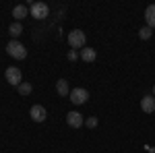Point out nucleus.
<instances>
[{
    "label": "nucleus",
    "instance_id": "obj_18",
    "mask_svg": "<svg viewBox=\"0 0 155 153\" xmlns=\"http://www.w3.org/2000/svg\"><path fill=\"white\" fill-rule=\"evenodd\" d=\"M145 149H147L149 153H155V147H149V145H145Z\"/></svg>",
    "mask_w": 155,
    "mask_h": 153
},
{
    "label": "nucleus",
    "instance_id": "obj_1",
    "mask_svg": "<svg viewBox=\"0 0 155 153\" xmlns=\"http://www.w3.org/2000/svg\"><path fill=\"white\" fill-rule=\"evenodd\" d=\"M6 54L15 60H25L27 58V48H25L19 39H12V42L6 44Z\"/></svg>",
    "mask_w": 155,
    "mask_h": 153
},
{
    "label": "nucleus",
    "instance_id": "obj_4",
    "mask_svg": "<svg viewBox=\"0 0 155 153\" xmlns=\"http://www.w3.org/2000/svg\"><path fill=\"white\" fill-rule=\"evenodd\" d=\"M4 77H6V83H11V85H15V87H19V85L23 83L21 68H17V66H8L6 72H4Z\"/></svg>",
    "mask_w": 155,
    "mask_h": 153
},
{
    "label": "nucleus",
    "instance_id": "obj_14",
    "mask_svg": "<svg viewBox=\"0 0 155 153\" xmlns=\"http://www.w3.org/2000/svg\"><path fill=\"white\" fill-rule=\"evenodd\" d=\"M17 89H19V93H21V95H29L31 91H33V87H31V83H21V85H19Z\"/></svg>",
    "mask_w": 155,
    "mask_h": 153
},
{
    "label": "nucleus",
    "instance_id": "obj_9",
    "mask_svg": "<svg viewBox=\"0 0 155 153\" xmlns=\"http://www.w3.org/2000/svg\"><path fill=\"white\" fill-rule=\"evenodd\" d=\"M145 21H147V27L155 29V4H149L145 8Z\"/></svg>",
    "mask_w": 155,
    "mask_h": 153
},
{
    "label": "nucleus",
    "instance_id": "obj_16",
    "mask_svg": "<svg viewBox=\"0 0 155 153\" xmlns=\"http://www.w3.org/2000/svg\"><path fill=\"white\" fill-rule=\"evenodd\" d=\"M97 124H99V122H97V118H95V116H89L87 120H85V126H87V128H95Z\"/></svg>",
    "mask_w": 155,
    "mask_h": 153
},
{
    "label": "nucleus",
    "instance_id": "obj_7",
    "mask_svg": "<svg viewBox=\"0 0 155 153\" xmlns=\"http://www.w3.org/2000/svg\"><path fill=\"white\" fill-rule=\"evenodd\" d=\"M66 124H68L71 128H81L85 124V120L79 112H68V114H66Z\"/></svg>",
    "mask_w": 155,
    "mask_h": 153
},
{
    "label": "nucleus",
    "instance_id": "obj_13",
    "mask_svg": "<svg viewBox=\"0 0 155 153\" xmlns=\"http://www.w3.org/2000/svg\"><path fill=\"white\" fill-rule=\"evenodd\" d=\"M8 33H11V35L15 37V39H17V37H19L21 33H23V25H21V23H17V21H15V23H12L11 27H8Z\"/></svg>",
    "mask_w": 155,
    "mask_h": 153
},
{
    "label": "nucleus",
    "instance_id": "obj_3",
    "mask_svg": "<svg viewBox=\"0 0 155 153\" xmlns=\"http://www.w3.org/2000/svg\"><path fill=\"white\" fill-rule=\"evenodd\" d=\"M68 97H71V101L74 104V106H83L85 101L89 99V91H87V89H83V87H74Z\"/></svg>",
    "mask_w": 155,
    "mask_h": 153
},
{
    "label": "nucleus",
    "instance_id": "obj_8",
    "mask_svg": "<svg viewBox=\"0 0 155 153\" xmlns=\"http://www.w3.org/2000/svg\"><path fill=\"white\" fill-rule=\"evenodd\" d=\"M141 110H143L145 114H153L155 112V97H153V93L145 95L143 99H141Z\"/></svg>",
    "mask_w": 155,
    "mask_h": 153
},
{
    "label": "nucleus",
    "instance_id": "obj_15",
    "mask_svg": "<svg viewBox=\"0 0 155 153\" xmlns=\"http://www.w3.org/2000/svg\"><path fill=\"white\" fill-rule=\"evenodd\" d=\"M151 35H153V29H151V27H147V25L139 31V37H141V39H151Z\"/></svg>",
    "mask_w": 155,
    "mask_h": 153
},
{
    "label": "nucleus",
    "instance_id": "obj_17",
    "mask_svg": "<svg viewBox=\"0 0 155 153\" xmlns=\"http://www.w3.org/2000/svg\"><path fill=\"white\" fill-rule=\"evenodd\" d=\"M66 58L71 60V62H74V60L79 58V54H77V52H74V50H71V52H68V54H66Z\"/></svg>",
    "mask_w": 155,
    "mask_h": 153
},
{
    "label": "nucleus",
    "instance_id": "obj_6",
    "mask_svg": "<svg viewBox=\"0 0 155 153\" xmlns=\"http://www.w3.org/2000/svg\"><path fill=\"white\" fill-rule=\"evenodd\" d=\"M29 116H31L33 122H44V120L48 118V112H46V108H44V106L35 104V106H31V110H29Z\"/></svg>",
    "mask_w": 155,
    "mask_h": 153
},
{
    "label": "nucleus",
    "instance_id": "obj_5",
    "mask_svg": "<svg viewBox=\"0 0 155 153\" xmlns=\"http://www.w3.org/2000/svg\"><path fill=\"white\" fill-rule=\"evenodd\" d=\"M48 12H50V8L46 2H33L31 4V17H35L37 21H44L48 17Z\"/></svg>",
    "mask_w": 155,
    "mask_h": 153
},
{
    "label": "nucleus",
    "instance_id": "obj_10",
    "mask_svg": "<svg viewBox=\"0 0 155 153\" xmlns=\"http://www.w3.org/2000/svg\"><path fill=\"white\" fill-rule=\"evenodd\" d=\"M56 91H58L60 97H68V95H71V87H68V81H66V79H60V81L56 83Z\"/></svg>",
    "mask_w": 155,
    "mask_h": 153
},
{
    "label": "nucleus",
    "instance_id": "obj_11",
    "mask_svg": "<svg viewBox=\"0 0 155 153\" xmlns=\"http://www.w3.org/2000/svg\"><path fill=\"white\" fill-rule=\"evenodd\" d=\"M27 6H23V4H17V6H15V8H12V17H15V21H17V23H21V21H23L25 17H27Z\"/></svg>",
    "mask_w": 155,
    "mask_h": 153
},
{
    "label": "nucleus",
    "instance_id": "obj_12",
    "mask_svg": "<svg viewBox=\"0 0 155 153\" xmlns=\"http://www.w3.org/2000/svg\"><path fill=\"white\" fill-rule=\"evenodd\" d=\"M81 58H83L85 62H95L97 54H95V50H93V48H87V46H85L83 50H81Z\"/></svg>",
    "mask_w": 155,
    "mask_h": 153
},
{
    "label": "nucleus",
    "instance_id": "obj_19",
    "mask_svg": "<svg viewBox=\"0 0 155 153\" xmlns=\"http://www.w3.org/2000/svg\"><path fill=\"white\" fill-rule=\"evenodd\" d=\"M153 97H155V85H153Z\"/></svg>",
    "mask_w": 155,
    "mask_h": 153
},
{
    "label": "nucleus",
    "instance_id": "obj_2",
    "mask_svg": "<svg viewBox=\"0 0 155 153\" xmlns=\"http://www.w3.org/2000/svg\"><path fill=\"white\" fill-rule=\"evenodd\" d=\"M85 42H87V37H85V31L81 29H72L71 33H68V44L71 48H85Z\"/></svg>",
    "mask_w": 155,
    "mask_h": 153
}]
</instances>
